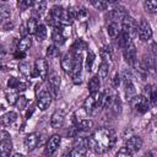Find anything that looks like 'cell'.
<instances>
[{
	"mask_svg": "<svg viewBox=\"0 0 157 157\" xmlns=\"http://www.w3.org/2000/svg\"><path fill=\"white\" fill-rule=\"evenodd\" d=\"M87 146L98 155L108 152L115 144V132L109 128L96 130L87 140Z\"/></svg>",
	"mask_w": 157,
	"mask_h": 157,
	"instance_id": "1",
	"label": "cell"
},
{
	"mask_svg": "<svg viewBox=\"0 0 157 157\" xmlns=\"http://www.w3.org/2000/svg\"><path fill=\"white\" fill-rule=\"evenodd\" d=\"M1 142H0V153L1 157H10L12 151V141L10 139V134L5 130H1Z\"/></svg>",
	"mask_w": 157,
	"mask_h": 157,
	"instance_id": "2",
	"label": "cell"
},
{
	"mask_svg": "<svg viewBox=\"0 0 157 157\" xmlns=\"http://www.w3.org/2000/svg\"><path fill=\"white\" fill-rule=\"evenodd\" d=\"M131 107L134 108V110H136L137 113H146L148 110V107H150V103H148V99L144 96V94H139V96H135L131 101Z\"/></svg>",
	"mask_w": 157,
	"mask_h": 157,
	"instance_id": "3",
	"label": "cell"
},
{
	"mask_svg": "<svg viewBox=\"0 0 157 157\" xmlns=\"http://www.w3.org/2000/svg\"><path fill=\"white\" fill-rule=\"evenodd\" d=\"M52 93L47 88H42L40 92L38 93V98H37V107L40 110H45L47 108H49V105L52 104Z\"/></svg>",
	"mask_w": 157,
	"mask_h": 157,
	"instance_id": "4",
	"label": "cell"
},
{
	"mask_svg": "<svg viewBox=\"0 0 157 157\" xmlns=\"http://www.w3.org/2000/svg\"><path fill=\"white\" fill-rule=\"evenodd\" d=\"M137 28H139V25H137V22L131 16H128L121 22V31L125 32V33H128L131 38L137 34Z\"/></svg>",
	"mask_w": 157,
	"mask_h": 157,
	"instance_id": "5",
	"label": "cell"
},
{
	"mask_svg": "<svg viewBox=\"0 0 157 157\" xmlns=\"http://www.w3.org/2000/svg\"><path fill=\"white\" fill-rule=\"evenodd\" d=\"M128 16H129V15H128L126 9H125L124 6H121V5H119V4L115 5V6L110 10V12H109V17L112 18V22H115V23L123 22Z\"/></svg>",
	"mask_w": 157,
	"mask_h": 157,
	"instance_id": "6",
	"label": "cell"
},
{
	"mask_svg": "<svg viewBox=\"0 0 157 157\" xmlns=\"http://www.w3.org/2000/svg\"><path fill=\"white\" fill-rule=\"evenodd\" d=\"M137 36L141 40H148L152 37V28L151 25L146 20H141L137 28Z\"/></svg>",
	"mask_w": 157,
	"mask_h": 157,
	"instance_id": "7",
	"label": "cell"
},
{
	"mask_svg": "<svg viewBox=\"0 0 157 157\" xmlns=\"http://www.w3.org/2000/svg\"><path fill=\"white\" fill-rule=\"evenodd\" d=\"M60 142H61V137L60 135H53L52 137H49V140L47 141L45 144V148H44V152L47 156H52L58 147L60 146Z\"/></svg>",
	"mask_w": 157,
	"mask_h": 157,
	"instance_id": "8",
	"label": "cell"
},
{
	"mask_svg": "<svg viewBox=\"0 0 157 157\" xmlns=\"http://www.w3.org/2000/svg\"><path fill=\"white\" fill-rule=\"evenodd\" d=\"M34 69H36L39 78H42V80L48 78V64H47V60L45 59H43V58L36 59V61H34Z\"/></svg>",
	"mask_w": 157,
	"mask_h": 157,
	"instance_id": "9",
	"label": "cell"
},
{
	"mask_svg": "<svg viewBox=\"0 0 157 157\" xmlns=\"http://www.w3.org/2000/svg\"><path fill=\"white\" fill-rule=\"evenodd\" d=\"M40 141V135L37 132H31L25 137V147L27 148V151H33Z\"/></svg>",
	"mask_w": 157,
	"mask_h": 157,
	"instance_id": "10",
	"label": "cell"
},
{
	"mask_svg": "<svg viewBox=\"0 0 157 157\" xmlns=\"http://www.w3.org/2000/svg\"><path fill=\"white\" fill-rule=\"evenodd\" d=\"M60 86V77L56 72H52L48 76V90L50 91L52 96H56L58 94V90Z\"/></svg>",
	"mask_w": 157,
	"mask_h": 157,
	"instance_id": "11",
	"label": "cell"
},
{
	"mask_svg": "<svg viewBox=\"0 0 157 157\" xmlns=\"http://www.w3.org/2000/svg\"><path fill=\"white\" fill-rule=\"evenodd\" d=\"M124 59L129 65H135L136 64V48L134 45V43H130L123 52Z\"/></svg>",
	"mask_w": 157,
	"mask_h": 157,
	"instance_id": "12",
	"label": "cell"
},
{
	"mask_svg": "<svg viewBox=\"0 0 157 157\" xmlns=\"http://www.w3.org/2000/svg\"><path fill=\"white\" fill-rule=\"evenodd\" d=\"M74 63H75V56L74 54H65L63 58H61V61H60V65H61V69L66 72V74H72V70H74Z\"/></svg>",
	"mask_w": 157,
	"mask_h": 157,
	"instance_id": "13",
	"label": "cell"
},
{
	"mask_svg": "<svg viewBox=\"0 0 157 157\" xmlns=\"http://www.w3.org/2000/svg\"><path fill=\"white\" fill-rule=\"evenodd\" d=\"M18 70H20V72H21L25 77H27V78H29V77H38V74H37L36 69H34L29 63H27V61L20 63V64H18Z\"/></svg>",
	"mask_w": 157,
	"mask_h": 157,
	"instance_id": "14",
	"label": "cell"
},
{
	"mask_svg": "<svg viewBox=\"0 0 157 157\" xmlns=\"http://www.w3.org/2000/svg\"><path fill=\"white\" fill-rule=\"evenodd\" d=\"M125 147L128 150H130L132 153H136L142 147V140H141V137L140 136H131V137H129L126 140Z\"/></svg>",
	"mask_w": 157,
	"mask_h": 157,
	"instance_id": "15",
	"label": "cell"
},
{
	"mask_svg": "<svg viewBox=\"0 0 157 157\" xmlns=\"http://www.w3.org/2000/svg\"><path fill=\"white\" fill-rule=\"evenodd\" d=\"M64 121H65V114L63 110H56L52 118H50V125L54 128V129H59L64 125Z\"/></svg>",
	"mask_w": 157,
	"mask_h": 157,
	"instance_id": "16",
	"label": "cell"
},
{
	"mask_svg": "<svg viewBox=\"0 0 157 157\" xmlns=\"http://www.w3.org/2000/svg\"><path fill=\"white\" fill-rule=\"evenodd\" d=\"M140 64L144 66V69L147 71V74H151V75H155L156 74V63H155V59L152 56H144L142 60L140 61Z\"/></svg>",
	"mask_w": 157,
	"mask_h": 157,
	"instance_id": "17",
	"label": "cell"
},
{
	"mask_svg": "<svg viewBox=\"0 0 157 157\" xmlns=\"http://www.w3.org/2000/svg\"><path fill=\"white\" fill-rule=\"evenodd\" d=\"M17 120V114L15 112H7L1 117V125L2 126H12Z\"/></svg>",
	"mask_w": 157,
	"mask_h": 157,
	"instance_id": "18",
	"label": "cell"
},
{
	"mask_svg": "<svg viewBox=\"0 0 157 157\" xmlns=\"http://www.w3.org/2000/svg\"><path fill=\"white\" fill-rule=\"evenodd\" d=\"M61 28H63V27H56V28H54V31H53V40H54V44H55V45H61V44L65 43L66 37H65V34L63 33V29H61Z\"/></svg>",
	"mask_w": 157,
	"mask_h": 157,
	"instance_id": "19",
	"label": "cell"
},
{
	"mask_svg": "<svg viewBox=\"0 0 157 157\" xmlns=\"http://www.w3.org/2000/svg\"><path fill=\"white\" fill-rule=\"evenodd\" d=\"M93 128V121L91 119H80L76 121L77 131H88Z\"/></svg>",
	"mask_w": 157,
	"mask_h": 157,
	"instance_id": "20",
	"label": "cell"
},
{
	"mask_svg": "<svg viewBox=\"0 0 157 157\" xmlns=\"http://www.w3.org/2000/svg\"><path fill=\"white\" fill-rule=\"evenodd\" d=\"M86 153H87V146H85V145H77L65 157H86Z\"/></svg>",
	"mask_w": 157,
	"mask_h": 157,
	"instance_id": "21",
	"label": "cell"
},
{
	"mask_svg": "<svg viewBox=\"0 0 157 157\" xmlns=\"http://www.w3.org/2000/svg\"><path fill=\"white\" fill-rule=\"evenodd\" d=\"M130 43H132V42H131V37H130L128 33L120 31V33H119V36H118V44H119V47H120L121 49H125Z\"/></svg>",
	"mask_w": 157,
	"mask_h": 157,
	"instance_id": "22",
	"label": "cell"
},
{
	"mask_svg": "<svg viewBox=\"0 0 157 157\" xmlns=\"http://www.w3.org/2000/svg\"><path fill=\"white\" fill-rule=\"evenodd\" d=\"M99 87H101V82H99V77L98 76H93L91 77L90 82H88V90H90V94H96L99 92Z\"/></svg>",
	"mask_w": 157,
	"mask_h": 157,
	"instance_id": "23",
	"label": "cell"
},
{
	"mask_svg": "<svg viewBox=\"0 0 157 157\" xmlns=\"http://www.w3.org/2000/svg\"><path fill=\"white\" fill-rule=\"evenodd\" d=\"M31 47H32V39H31L29 36H27V37H23V38L18 42L17 50H18V52H22V53H26Z\"/></svg>",
	"mask_w": 157,
	"mask_h": 157,
	"instance_id": "24",
	"label": "cell"
},
{
	"mask_svg": "<svg viewBox=\"0 0 157 157\" xmlns=\"http://www.w3.org/2000/svg\"><path fill=\"white\" fill-rule=\"evenodd\" d=\"M85 49H87V44H86V42H83L82 39H77V40L72 44V47H71L72 54H81Z\"/></svg>",
	"mask_w": 157,
	"mask_h": 157,
	"instance_id": "25",
	"label": "cell"
},
{
	"mask_svg": "<svg viewBox=\"0 0 157 157\" xmlns=\"http://www.w3.org/2000/svg\"><path fill=\"white\" fill-rule=\"evenodd\" d=\"M91 5L94 6L98 10H105L107 7H109L112 5H118V2H114V1H103V0H93V1H91Z\"/></svg>",
	"mask_w": 157,
	"mask_h": 157,
	"instance_id": "26",
	"label": "cell"
},
{
	"mask_svg": "<svg viewBox=\"0 0 157 157\" xmlns=\"http://www.w3.org/2000/svg\"><path fill=\"white\" fill-rule=\"evenodd\" d=\"M5 97L7 99V102L10 104H16L17 99H18V96H17V91L15 88H9L5 91Z\"/></svg>",
	"mask_w": 157,
	"mask_h": 157,
	"instance_id": "27",
	"label": "cell"
},
{
	"mask_svg": "<svg viewBox=\"0 0 157 157\" xmlns=\"http://www.w3.org/2000/svg\"><path fill=\"white\" fill-rule=\"evenodd\" d=\"M148 91V101L153 107H157V86L146 87Z\"/></svg>",
	"mask_w": 157,
	"mask_h": 157,
	"instance_id": "28",
	"label": "cell"
},
{
	"mask_svg": "<svg viewBox=\"0 0 157 157\" xmlns=\"http://www.w3.org/2000/svg\"><path fill=\"white\" fill-rule=\"evenodd\" d=\"M34 37H36V39L38 42H43L47 38V28H45L44 25L39 23V26H38V28H37V31L34 33Z\"/></svg>",
	"mask_w": 157,
	"mask_h": 157,
	"instance_id": "29",
	"label": "cell"
},
{
	"mask_svg": "<svg viewBox=\"0 0 157 157\" xmlns=\"http://www.w3.org/2000/svg\"><path fill=\"white\" fill-rule=\"evenodd\" d=\"M26 26H27V29H28V34H34L37 28H38V26H39V23H38L36 17H31V18H28Z\"/></svg>",
	"mask_w": 157,
	"mask_h": 157,
	"instance_id": "30",
	"label": "cell"
},
{
	"mask_svg": "<svg viewBox=\"0 0 157 157\" xmlns=\"http://www.w3.org/2000/svg\"><path fill=\"white\" fill-rule=\"evenodd\" d=\"M45 7H47V2L45 1H36L33 2V6H32V10L36 15H42L44 11H45Z\"/></svg>",
	"mask_w": 157,
	"mask_h": 157,
	"instance_id": "31",
	"label": "cell"
},
{
	"mask_svg": "<svg viewBox=\"0 0 157 157\" xmlns=\"http://www.w3.org/2000/svg\"><path fill=\"white\" fill-rule=\"evenodd\" d=\"M94 53L92 50H88L87 52V55H86V60H85V67H86V71H91L92 70V66L94 64Z\"/></svg>",
	"mask_w": 157,
	"mask_h": 157,
	"instance_id": "32",
	"label": "cell"
},
{
	"mask_svg": "<svg viewBox=\"0 0 157 157\" xmlns=\"http://www.w3.org/2000/svg\"><path fill=\"white\" fill-rule=\"evenodd\" d=\"M108 74H109V65H108V63L103 61V63L99 65V67H98V74H97V76H98L99 78H105V77L108 76Z\"/></svg>",
	"mask_w": 157,
	"mask_h": 157,
	"instance_id": "33",
	"label": "cell"
},
{
	"mask_svg": "<svg viewBox=\"0 0 157 157\" xmlns=\"http://www.w3.org/2000/svg\"><path fill=\"white\" fill-rule=\"evenodd\" d=\"M120 31H121V29H119L118 23H115V22H110V23L108 25V34H109L110 37H113V38L118 37L119 33H120Z\"/></svg>",
	"mask_w": 157,
	"mask_h": 157,
	"instance_id": "34",
	"label": "cell"
},
{
	"mask_svg": "<svg viewBox=\"0 0 157 157\" xmlns=\"http://www.w3.org/2000/svg\"><path fill=\"white\" fill-rule=\"evenodd\" d=\"M144 6L145 9L151 12V13H156L157 12V0H148V1H145L144 2Z\"/></svg>",
	"mask_w": 157,
	"mask_h": 157,
	"instance_id": "35",
	"label": "cell"
},
{
	"mask_svg": "<svg viewBox=\"0 0 157 157\" xmlns=\"http://www.w3.org/2000/svg\"><path fill=\"white\" fill-rule=\"evenodd\" d=\"M101 56H102V59H103V61H109L110 59H112V52H110V48L109 47H103V48H101Z\"/></svg>",
	"mask_w": 157,
	"mask_h": 157,
	"instance_id": "36",
	"label": "cell"
},
{
	"mask_svg": "<svg viewBox=\"0 0 157 157\" xmlns=\"http://www.w3.org/2000/svg\"><path fill=\"white\" fill-rule=\"evenodd\" d=\"M9 17H10V9H9L6 5L1 4V5H0V18L5 22Z\"/></svg>",
	"mask_w": 157,
	"mask_h": 157,
	"instance_id": "37",
	"label": "cell"
},
{
	"mask_svg": "<svg viewBox=\"0 0 157 157\" xmlns=\"http://www.w3.org/2000/svg\"><path fill=\"white\" fill-rule=\"evenodd\" d=\"M132 155H134V153L124 146V147H120V148L118 150V152L115 153V157H132Z\"/></svg>",
	"mask_w": 157,
	"mask_h": 157,
	"instance_id": "38",
	"label": "cell"
},
{
	"mask_svg": "<svg viewBox=\"0 0 157 157\" xmlns=\"http://www.w3.org/2000/svg\"><path fill=\"white\" fill-rule=\"evenodd\" d=\"M58 53H59V50H58V47H56L55 44H50V45H48V48H47V55H48L49 58H54V56H56Z\"/></svg>",
	"mask_w": 157,
	"mask_h": 157,
	"instance_id": "39",
	"label": "cell"
},
{
	"mask_svg": "<svg viewBox=\"0 0 157 157\" xmlns=\"http://www.w3.org/2000/svg\"><path fill=\"white\" fill-rule=\"evenodd\" d=\"M20 110H23L25 108H26V105H27V98L25 97V96H18V99H17V102H16V104H15Z\"/></svg>",
	"mask_w": 157,
	"mask_h": 157,
	"instance_id": "40",
	"label": "cell"
},
{
	"mask_svg": "<svg viewBox=\"0 0 157 157\" xmlns=\"http://www.w3.org/2000/svg\"><path fill=\"white\" fill-rule=\"evenodd\" d=\"M28 86H29V82H28V81L18 80V82H17V85H16L15 90H16L17 92H20V91H26V90L28 88Z\"/></svg>",
	"mask_w": 157,
	"mask_h": 157,
	"instance_id": "41",
	"label": "cell"
},
{
	"mask_svg": "<svg viewBox=\"0 0 157 157\" xmlns=\"http://www.w3.org/2000/svg\"><path fill=\"white\" fill-rule=\"evenodd\" d=\"M18 7L21 9V10H27L28 7H32L33 6V1H31V0H23V1H18Z\"/></svg>",
	"mask_w": 157,
	"mask_h": 157,
	"instance_id": "42",
	"label": "cell"
},
{
	"mask_svg": "<svg viewBox=\"0 0 157 157\" xmlns=\"http://www.w3.org/2000/svg\"><path fill=\"white\" fill-rule=\"evenodd\" d=\"M120 82H121V75L120 74H115L113 76V86L114 87H118L120 85Z\"/></svg>",
	"mask_w": 157,
	"mask_h": 157,
	"instance_id": "43",
	"label": "cell"
},
{
	"mask_svg": "<svg viewBox=\"0 0 157 157\" xmlns=\"http://www.w3.org/2000/svg\"><path fill=\"white\" fill-rule=\"evenodd\" d=\"M12 27H13V23L10 22V21H5V22L2 23V29H4V31H9V29H11Z\"/></svg>",
	"mask_w": 157,
	"mask_h": 157,
	"instance_id": "44",
	"label": "cell"
},
{
	"mask_svg": "<svg viewBox=\"0 0 157 157\" xmlns=\"http://www.w3.org/2000/svg\"><path fill=\"white\" fill-rule=\"evenodd\" d=\"M13 56H15V59H22V58H25V56H26V54H25V53H22V52H18V50H17V52L15 53V55H13Z\"/></svg>",
	"mask_w": 157,
	"mask_h": 157,
	"instance_id": "45",
	"label": "cell"
},
{
	"mask_svg": "<svg viewBox=\"0 0 157 157\" xmlns=\"http://www.w3.org/2000/svg\"><path fill=\"white\" fill-rule=\"evenodd\" d=\"M151 50H152V54H153L155 56H157V43H152Z\"/></svg>",
	"mask_w": 157,
	"mask_h": 157,
	"instance_id": "46",
	"label": "cell"
},
{
	"mask_svg": "<svg viewBox=\"0 0 157 157\" xmlns=\"http://www.w3.org/2000/svg\"><path fill=\"white\" fill-rule=\"evenodd\" d=\"M12 157H25V156H23L22 153H15V155H13Z\"/></svg>",
	"mask_w": 157,
	"mask_h": 157,
	"instance_id": "47",
	"label": "cell"
},
{
	"mask_svg": "<svg viewBox=\"0 0 157 157\" xmlns=\"http://www.w3.org/2000/svg\"><path fill=\"white\" fill-rule=\"evenodd\" d=\"M156 123H157V114H156Z\"/></svg>",
	"mask_w": 157,
	"mask_h": 157,
	"instance_id": "48",
	"label": "cell"
}]
</instances>
